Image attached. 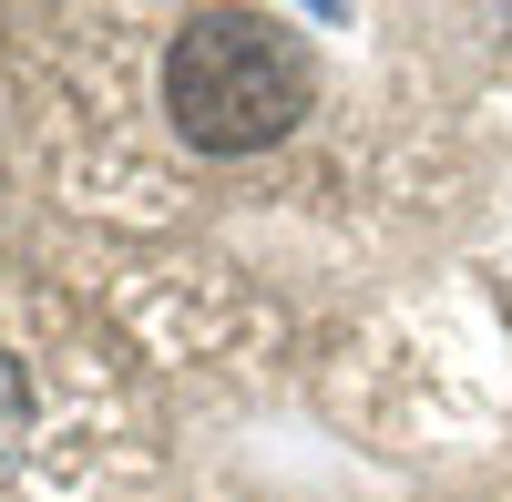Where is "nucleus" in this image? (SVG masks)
<instances>
[{
  "mask_svg": "<svg viewBox=\"0 0 512 502\" xmlns=\"http://www.w3.org/2000/svg\"><path fill=\"white\" fill-rule=\"evenodd\" d=\"M21 410H31V390H21V359H11V349H0V451H11V441H21Z\"/></svg>",
  "mask_w": 512,
  "mask_h": 502,
  "instance_id": "obj_2",
  "label": "nucleus"
},
{
  "mask_svg": "<svg viewBox=\"0 0 512 502\" xmlns=\"http://www.w3.org/2000/svg\"><path fill=\"white\" fill-rule=\"evenodd\" d=\"M164 113L205 154H256L308 113V41L267 11H195L164 52Z\"/></svg>",
  "mask_w": 512,
  "mask_h": 502,
  "instance_id": "obj_1",
  "label": "nucleus"
}]
</instances>
